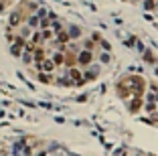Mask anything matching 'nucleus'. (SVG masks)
Here are the masks:
<instances>
[{
  "mask_svg": "<svg viewBox=\"0 0 158 156\" xmlns=\"http://www.w3.org/2000/svg\"><path fill=\"white\" fill-rule=\"evenodd\" d=\"M115 87H122V89H128L132 93V98H142L144 91H146V79L142 75H126L118 81Z\"/></svg>",
  "mask_w": 158,
  "mask_h": 156,
  "instance_id": "f257e3e1",
  "label": "nucleus"
},
{
  "mask_svg": "<svg viewBox=\"0 0 158 156\" xmlns=\"http://www.w3.org/2000/svg\"><path fill=\"white\" fill-rule=\"evenodd\" d=\"M93 53H89V51H83V49H79V53L75 55V61H77V65H79V67H91V65H93Z\"/></svg>",
  "mask_w": 158,
  "mask_h": 156,
  "instance_id": "f03ea898",
  "label": "nucleus"
},
{
  "mask_svg": "<svg viewBox=\"0 0 158 156\" xmlns=\"http://www.w3.org/2000/svg\"><path fill=\"white\" fill-rule=\"evenodd\" d=\"M65 30H67L69 39H71L73 43H77V41L83 37V29H81L79 25H69V26H65Z\"/></svg>",
  "mask_w": 158,
  "mask_h": 156,
  "instance_id": "7ed1b4c3",
  "label": "nucleus"
},
{
  "mask_svg": "<svg viewBox=\"0 0 158 156\" xmlns=\"http://www.w3.org/2000/svg\"><path fill=\"white\" fill-rule=\"evenodd\" d=\"M67 75H69V81L75 83V85H83V83H85V81H83V73H81V69H79V67L69 69Z\"/></svg>",
  "mask_w": 158,
  "mask_h": 156,
  "instance_id": "20e7f679",
  "label": "nucleus"
},
{
  "mask_svg": "<svg viewBox=\"0 0 158 156\" xmlns=\"http://www.w3.org/2000/svg\"><path fill=\"white\" fill-rule=\"evenodd\" d=\"M45 59H47V49H45L43 45H41V47H34V51H33V63L38 65V63H43Z\"/></svg>",
  "mask_w": 158,
  "mask_h": 156,
  "instance_id": "39448f33",
  "label": "nucleus"
},
{
  "mask_svg": "<svg viewBox=\"0 0 158 156\" xmlns=\"http://www.w3.org/2000/svg\"><path fill=\"white\" fill-rule=\"evenodd\" d=\"M142 106H144V99L142 98H130L128 99V110H130V114H138L140 110H142Z\"/></svg>",
  "mask_w": 158,
  "mask_h": 156,
  "instance_id": "423d86ee",
  "label": "nucleus"
},
{
  "mask_svg": "<svg viewBox=\"0 0 158 156\" xmlns=\"http://www.w3.org/2000/svg\"><path fill=\"white\" fill-rule=\"evenodd\" d=\"M49 59H51L53 63H55V67H61V65L65 63V53H63V51H57V49H55V53H53Z\"/></svg>",
  "mask_w": 158,
  "mask_h": 156,
  "instance_id": "0eeeda50",
  "label": "nucleus"
},
{
  "mask_svg": "<svg viewBox=\"0 0 158 156\" xmlns=\"http://www.w3.org/2000/svg\"><path fill=\"white\" fill-rule=\"evenodd\" d=\"M97 75H99V71H97V69H89L87 67L85 71H83V81H93V79H97Z\"/></svg>",
  "mask_w": 158,
  "mask_h": 156,
  "instance_id": "6e6552de",
  "label": "nucleus"
},
{
  "mask_svg": "<svg viewBox=\"0 0 158 156\" xmlns=\"http://www.w3.org/2000/svg\"><path fill=\"white\" fill-rule=\"evenodd\" d=\"M37 79H38L41 83H53V81H55V79H53V75H49V73H41V71L37 73Z\"/></svg>",
  "mask_w": 158,
  "mask_h": 156,
  "instance_id": "1a4fd4ad",
  "label": "nucleus"
},
{
  "mask_svg": "<svg viewBox=\"0 0 158 156\" xmlns=\"http://www.w3.org/2000/svg\"><path fill=\"white\" fill-rule=\"evenodd\" d=\"M95 49H97V45L93 43L91 39H85V41H83V51H89V53H93Z\"/></svg>",
  "mask_w": 158,
  "mask_h": 156,
  "instance_id": "9d476101",
  "label": "nucleus"
},
{
  "mask_svg": "<svg viewBox=\"0 0 158 156\" xmlns=\"http://www.w3.org/2000/svg\"><path fill=\"white\" fill-rule=\"evenodd\" d=\"M110 61H111V55L107 53V51H101V53H99V63L101 65H107Z\"/></svg>",
  "mask_w": 158,
  "mask_h": 156,
  "instance_id": "9b49d317",
  "label": "nucleus"
},
{
  "mask_svg": "<svg viewBox=\"0 0 158 156\" xmlns=\"http://www.w3.org/2000/svg\"><path fill=\"white\" fill-rule=\"evenodd\" d=\"M142 107H146V112H148V114H156V102H148L146 106H142Z\"/></svg>",
  "mask_w": 158,
  "mask_h": 156,
  "instance_id": "f8f14e48",
  "label": "nucleus"
},
{
  "mask_svg": "<svg viewBox=\"0 0 158 156\" xmlns=\"http://www.w3.org/2000/svg\"><path fill=\"white\" fill-rule=\"evenodd\" d=\"M144 8L148 10V12H152L154 10V0H144Z\"/></svg>",
  "mask_w": 158,
  "mask_h": 156,
  "instance_id": "ddd939ff",
  "label": "nucleus"
},
{
  "mask_svg": "<svg viewBox=\"0 0 158 156\" xmlns=\"http://www.w3.org/2000/svg\"><path fill=\"white\" fill-rule=\"evenodd\" d=\"M20 57H22V61H24L26 65H30V63H33V55H30V53H22Z\"/></svg>",
  "mask_w": 158,
  "mask_h": 156,
  "instance_id": "4468645a",
  "label": "nucleus"
},
{
  "mask_svg": "<svg viewBox=\"0 0 158 156\" xmlns=\"http://www.w3.org/2000/svg\"><path fill=\"white\" fill-rule=\"evenodd\" d=\"M156 114H158V103H156Z\"/></svg>",
  "mask_w": 158,
  "mask_h": 156,
  "instance_id": "2eb2a0df",
  "label": "nucleus"
},
{
  "mask_svg": "<svg viewBox=\"0 0 158 156\" xmlns=\"http://www.w3.org/2000/svg\"><path fill=\"white\" fill-rule=\"evenodd\" d=\"M130 2H138V0H130Z\"/></svg>",
  "mask_w": 158,
  "mask_h": 156,
  "instance_id": "dca6fc26",
  "label": "nucleus"
}]
</instances>
